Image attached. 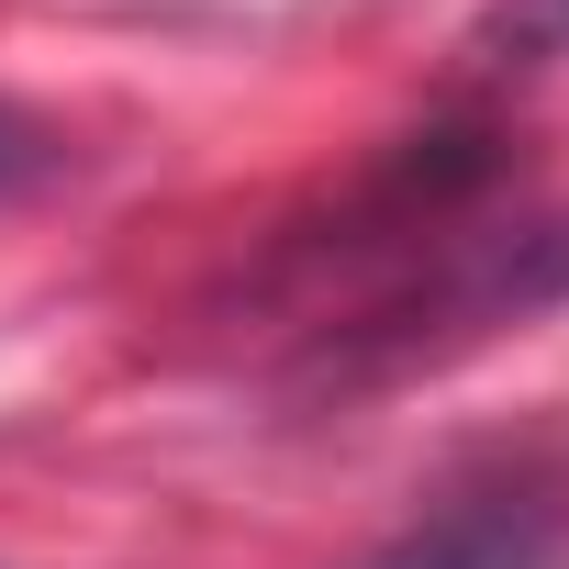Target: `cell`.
Returning <instances> with one entry per match:
<instances>
[{"label":"cell","instance_id":"6da1fadb","mask_svg":"<svg viewBox=\"0 0 569 569\" xmlns=\"http://www.w3.org/2000/svg\"><path fill=\"white\" fill-rule=\"evenodd\" d=\"M358 569H569V502L547 480L458 491L425 525H402L391 547H369Z\"/></svg>","mask_w":569,"mask_h":569},{"label":"cell","instance_id":"7a4b0ae2","mask_svg":"<svg viewBox=\"0 0 569 569\" xmlns=\"http://www.w3.org/2000/svg\"><path fill=\"white\" fill-rule=\"evenodd\" d=\"M469 68H491V79L569 68V0H491V12L469 23Z\"/></svg>","mask_w":569,"mask_h":569},{"label":"cell","instance_id":"3957f363","mask_svg":"<svg viewBox=\"0 0 569 569\" xmlns=\"http://www.w3.org/2000/svg\"><path fill=\"white\" fill-rule=\"evenodd\" d=\"M68 168H79V134H68L57 112H34V101H12V90H0V212L46 201Z\"/></svg>","mask_w":569,"mask_h":569}]
</instances>
